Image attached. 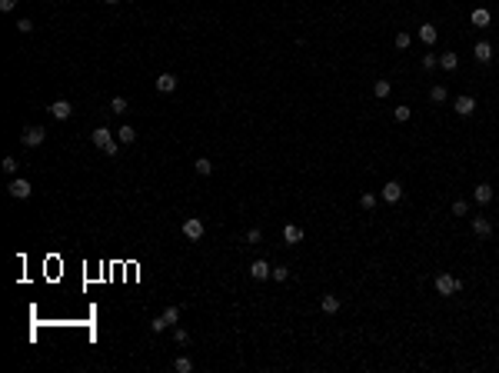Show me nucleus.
<instances>
[{"instance_id":"nucleus-25","label":"nucleus","mask_w":499,"mask_h":373,"mask_svg":"<svg viewBox=\"0 0 499 373\" xmlns=\"http://www.w3.org/2000/svg\"><path fill=\"white\" fill-rule=\"evenodd\" d=\"M110 110H113V113H127L130 107H127V100H123V97H113V100H110Z\"/></svg>"},{"instance_id":"nucleus-6","label":"nucleus","mask_w":499,"mask_h":373,"mask_svg":"<svg viewBox=\"0 0 499 373\" xmlns=\"http://www.w3.org/2000/svg\"><path fill=\"white\" fill-rule=\"evenodd\" d=\"M20 140H24L27 147H40V143L47 140V130H43V127H24V134H20Z\"/></svg>"},{"instance_id":"nucleus-24","label":"nucleus","mask_w":499,"mask_h":373,"mask_svg":"<svg viewBox=\"0 0 499 373\" xmlns=\"http://www.w3.org/2000/svg\"><path fill=\"white\" fill-rule=\"evenodd\" d=\"M389 90H393L389 87V80H376V84H373V94L376 97H389Z\"/></svg>"},{"instance_id":"nucleus-23","label":"nucleus","mask_w":499,"mask_h":373,"mask_svg":"<svg viewBox=\"0 0 499 373\" xmlns=\"http://www.w3.org/2000/svg\"><path fill=\"white\" fill-rule=\"evenodd\" d=\"M173 340H176V347H187V343H190V334H187L183 326H173Z\"/></svg>"},{"instance_id":"nucleus-32","label":"nucleus","mask_w":499,"mask_h":373,"mask_svg":"<svg viewBox=\"0 0 499 373\" xmlns=\"http://www.w3.org/2000/svg\"><path fill=\"white\" fill-rule=\"evenodd\" d=\"M17 30H20V33H30V30H33V20L20 17V20H17Z\"/></svg>"},{"instance_id":"nucleus-13","label":"nucleus","mask_w":499,"mask_h":373,"mask_svg":"<svg viewBox=\"0 0 499 373\" xmlns=\"http://www.w3.org/2000/svg\"><path fill=\"white\" fill-rule=\"evenodd\" d=\"M157 90H160V94H173V90H176V77H173V73H160V77H157Z\"/></svg>"},{"instance_id":"nucleus-8","label":"nucleus","mask_w":499,"mask_h":373,"mask_svg":"<svg viewBox=\"0 0 499 373\" xmlns=\"http://www.w3.org/2000/svg\"><path fill=\"white\" fill-rule=\"evenodd\" d=\"M50 113H54L57 120H67L73 113V103L70 100H54V103H50Z\"/></svg>"},{"instance_id":"nucleus-30","label":"nucleus","mask_w":499,"mask_h":373,"mask_svg":"<svg viewBox=\"0 0 499 373\" xmlns=\"http://www.w3.org/2000/svg\"><path fill=\"white\" fill-rule=\"evenodd\" d=\"M359 206H363V210H373V206H376V193H363V197H359Z\"/></svg>"},{"instance_id":"nucleus-3","label":"nucleus","mask_w":499,"mask_h":373,"mask_svg":"<svg viewBox=\"0 0 499 373\" xmlns=\"http://www.w3.org/2000/svg\"><path fill=\"white\" fill-rule=\"evenodd\" d=\"M7 193H10L14 200H27V197L33 193V187H30V180H24V177H17V180H10Z\"/></svg>"},{"instance_id":"nucleus-12","label":"nucleus","mask_w":499,"mask_h":373,"mask_svg":"<svg viewBox=\"0 0 499 373\" xmlns=\"http://www.w3.org/2000/svg\"><path fill=\"white\" fill-rule=\"evenodd\" d=\"M473 57L479 60V64H489V60H492V47L486 44V40H479V44L473 47Z\"/></svg>"},{"instance_id":"nucleus-16","label":"nucleus","mask_w":499,"mask_h":373,"mask_svg":"<svg viewBox=\"0 0 499 373\" xmlns=\"http://www.w3.org/2000/svg\"><path fill=\"white\" fill-rule=\"evenodd\" d=\"M320 310H323V313H340V297H336V294H326L323 300H320Z\"/></svg>"},{"instance_id":"nucleus-21","label":"nucleus","mask_w":499,"mask_h":373,"mask_svg":"<svg viewBox=\"0 0 499 373\" xmlns=\"http://www.w3.org/2000/svg\"><path fill=\"white\" fill-rule=\"evenodd\" d=\"M193 167H197V174H200V177H210V174H213V160H206V157H200V160H197V163H193Z\"/></svg>"},{"instance_id":"nucleus-19","label":"nucleus","mask_w":499,"mask_h":373,"mask_svg":"<svg viewBox=\"0 0 499 373\" xmlns=\"http://www.w3.org/2000/svg\"><path fill=\"white\" fill-rule=\"evenodd\" d=\"M473 27H489V10H486V7H476L473 10Z\"/></svg>"},{"instance_id":"nucleus-15","label":"nucleus","mask_w":499,"mask_h":373,"mask_svg":"<svg viewBox=\"0 0 499 373\" xmlns=\"http://www.w3.org/2000/svg\"><path fill=\"white\" fill-rule=\"evenodd\" d=\"M473 233H476V237H489V233H492V223L486 220V217H473Z\"/></svg>"},{"instance_id":"nucleus-31","label":"nucleus","mask_w":499,"mask_h":373,"mask_svg":"<svg viewBox=\"0 0 499 373\" xmlns=\"http://www.w3.org/2000/svg\"><path fill=\"white\" fill-rule=\"evenodd\" d=\"M393 117H396L399 123H406V120L413 117V110H410V107H396V110H393Z\"/></svg>"},{"instance_id":"nucleus-26","label":"nucleus","mask_w":499,"mask_h":373,"mask_svg":"<svg viewBox=\"0 0 499 373\" xmlns=\"http://www.w3.org/2000/svg\"><path fill=\"white\" fill-rule=\"evenodd\" d=\"M269 277L277 280V283H286V280H290V270H286V267H273V273H269Z\"/></svg>"},{"instance_id":"nucleus-36","label":"nucleus","mask_w":499,"mask_h":373,"mask_svg":"<svg viewBox=\"0 0 499 373\" xmlns=\"http://www.w3.org/2000/svg\"><path fill=\"white\" fill-rule=\"evenodd\" d=\"M4 170H7V174H14V170H17V160H14V157H4Z\"/></svg>"},{"instance_id":"nucleus-29","label":"nucleus","mask_w":499,"mask_h":373,"mask_svg":"<svg viewBox=\"0 0 499 373\" xmlns=\"http://www.w3.org/2000/svg\"><path fill=\"white\" fill-rule=\"evenodd\" d=\"M393 44H396L399 50H406V47H410V33H406V30H399L396 37H393Z\"/></svg>"},{"instance_id":"nucleus-18","label":"nucleus","mask_w":499,"mask_h":373,"mask_svg":"<svg viewBox=\"0 0 499 373\" xmlns=\"http://www.w3.org/2000/svg\"><path fill=\"white\" fill-rule=\"evenodd\" d=\"M439 67H443V70H456V67H460V57L452 54V50H446V54L439 57Z\"/></svg>"},{"instance_id":"nucleus-1","label":"nucleus","mask_w":499,"mask_h":373,"mask_svg":"<svg viewBox=\"0 0 499 373\" xmlns=\"http://www.w3.org/2000/svg\"><path fill=\"white\" fill-rule=\"evenodd\" d=\"M436 294H443V297H452V294H460L463 290V280H456V277H449V273H436Z\"/></svg>"},{"instance_id":"nucleus-9","label":"nucleus","mask_w":499,"mask_h":373,"mask_svg":"<svg viewBox=\"0 0 499 373\" xmlns=\"http://www.w3.org/2000/svg\"><path fill=\"white\" fill-rule=\"evenodd\" d=\"M90 140H94V147H100V150H107V147L113 143V137H110V130H107V127H97L94 134H90Z\"/></svg>"},{"instance_id":"nucleus-33","label":"nucleus","mask_w":499,"mask_h":373,"mask_svg":"<svg viewBox=\"0 0 499 373\" xmlns=\"http://www.w3.org/2000/svg\"><path fill=\"white\" fill-rule=\"evenodd\" d=\"M260 240H263V233L256 230V227H253V230H246V243H260Z\"/></svg>"},{"instance_id":"nucleus-35","label":"nucleus","mask_w":499,"mask_h":373,"mask_svg":"<svg viewBox=\"0 0 499 373\" xmlns=\"http://www.w3.org/2000/svg\"><path fill=\"white\" fill-rule=\"evenodd\" d=\"M103 153H107V157H117V153H120V140H113V143H110V147H107Z\"/></svg>"},{"instance_id":"nucleus-14","label":"nucleus","mask_w":499,"mask_h":373,"mask_svg":"<svg viewBox=\"0 0 499 373\" xmlns=\"http://www.w3.org/2000/svg\"><path fill=\"white\" fill-rule=\"evenodd\" d=\"M473 200H476L479 206H486V203L492 200V187H489V183H479V187L473 190Z\"/></svg>"},{"instance_id":"nucleus-37","label":"nucleus","mask_w":499,"mask_h":373,"mask_svg":"<svg viewBox=\"0 0 499 373\" xmlns=\"http://www.w3.org/2000/svg\"><path fill=\"white\" fill-rule=\"evenodd\" d=\"M17 7V0H0V10H14Z\"/></svg>"},{"instance_id":"nucleus-34","label":"nucleus","mask_w":499,"mask_h":373,"mask_svg":"<svg viewBox=\"0 0 499 373\" xmlns=\"http://www.w3.org/2000/svg\"><path fill=\"white\" fill-rule=\"evenodd\" d=\"M436 64H439V57H433V54H426V57H423V67H426V70H433Z\"/></svg>"},{"instance_id":"nucleus-28","label":"nucleus","mask_w":499,"mask_h":373,"mask_svg":"<svg viewBox=\"0 0 499 373\" xmlns=\"http://www.w3.org/2000/svg\"><path fill=\"white\" fill-rule=\"evenodd\" d=\"M469 214V203L466 200H456V203H452V217H466Z\"/></svg>"},{"instance_id":"nucleus-4","label":"nucleus","mask_w":499,"mask_h":373,"mask_svg":"<svg viewBox=\"0 0 499 373\" xmlns=\"http://www.w3.org/2000/svg\"><path fill=\"white\" fill-rule=\"evenodd\" d=\"M203 233H206V227H203V220H200V217L183 220V237H187V240H200Z\"/></svg>"},{"instance_id":"nucleus-20","label":"nucleus","mask_w":499,"mask_h":373,"mask_svg":"<svg viewBox=\"0 0 499 373\" xmlns=\"http://www.w3.org/2000/svg\"><path fill=\"white\" fill-rule=\"evenodd\" d=\"M436 37H439V33H436L433 24H423L420 27V40H423V44H436Z\"/></svg>"},{"instance_id":"nucleus-11","label":"nucleus","mask_w":499,"mask_h":373,"mask_svg":"<svg viewBox=\"0 0 499 373\" xmlns=\"http://www.w3.org/2000/svg\"><path fill=\"white\" fill-rule=\"evenodd\" d=\"M283 240H286L290 246H296V243L303 240V227H296V223H286V227H283Z\"/></svg>"},{"instance_id":"nucleus-7","label":"nucleus","mask_w":499,"mask_h":373,"mask_svg":"<svg viewBox=\"0 0 499 373\" xmlns=\"http://www.w3.org/2000/svg\"><path fill=\"white\" fill-rule=\"evenodd\" d=\"M452 110L460 113V117H473V110H476V100L469 94H463V97H456L452 100Z\"/></svg>"},{"instance_id":"nucleus-10","label":"nucleus","mask_w":499,"mask_h":373,"mask_svg":"<svg viewBox=\"0 0 499 373\" xmlns=\"http://www.w3.org/2000/svg\"><path fill=\"white\" fill-rule=\"evenodd\" d=\"M269 273H273V267H269L266 260H253V263H250V277H253V280H266Z\"/></svg>"},{"instance_id":"nucleus-27","label":"nucleus","mask_w":499,"mask_h":373,"mask_svg":"<svg viewBox=\"0 0 499 373\" xmlns=\"http://www.w3.org/2000/svg\"><path fill=\"white\" fill-rule=\"evenodd\" d=\"M429 100H433V103H443V100H446V87H439V84H436V87L429 90Z\"/></svg>"},{"instance_id":"nucleus-38","label":"nucleus","mask_w":499,"mask_h":373,"mask_svg":"<svg viewBox=\"0 0 499 373\" xmlns=\"http://www.w3.org/2000/svg\"><path fill=\"white\" fill-rule=\"evenodd\" d=\"M103 4H120V0H103Z\"/></svg>"},{"instance_id":"nucleus-5","label":"nucleus","mask_w":499,"mask_h":373,"mask_svg":"<svg viewBox=\"0 0 499 373\" xmlns=\"http://www.w3.org/2000/svg\"><path fill=\"white\" fill-rule=\"evenodd\" d=\"M386 203H399L403 200V183L399 180H389V183H383V193H380Z\"/></svg>"},{"instance_id":"nucleus-22","label":"nucleus","mask_w":499,"mask_h":373,"mask_svg":"<svg viewBox=\"0 0 499 373\" xmlns=\"http://www.w3.org/2000/svg\"><path fill=\"white\" fill-rule=\"evenodd\" d=\"M173 370H176V373H190V370H193V360H190V357H176V360H173Z\"/></svg>"},{"instance_id":"nucleus-2","label":"nucleus","mask_w":499,"mask_h":373,"mask_svg":"<svg viewBox=\"0 0 499 373\" xmlns=\"http://www.w3.org/2000/svg\"><path fill=\"white\" fill-rule=\"evenodd\" d=\"M176 323H180V307H166L163 317H157L150 326H153V334H160V330H166V326H176Z\"/></svg>"},{"instance_id":"nucleus-17","label":"nucleus","mask_w":499,"mask_h":373,"mask_svg":"<svg viewBox=\"0 0 499 373\" xmlns=\"http://www.w3.org/2000/svg\"><path fill=\"white\" fill-rule=\"evenodd\" d=\"M117 140H120V143H123V147H130V143H133V140H137V130H133V127H130V123H123V127H120V130H117Z\"/></svg>"}]
</instances>
